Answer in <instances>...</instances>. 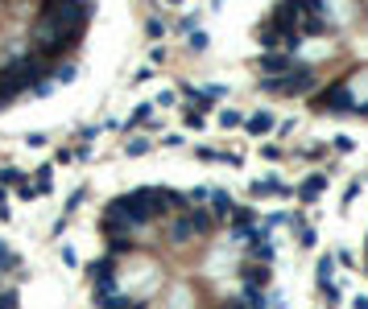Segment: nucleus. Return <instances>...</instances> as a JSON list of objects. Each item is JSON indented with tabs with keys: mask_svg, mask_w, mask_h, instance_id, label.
Here are the masks:
<instances>
[{
	"mask_svg": "<svg viewBox=\"0 0 368 309\" xmlns=\"http://www.w3.org/2000/svg\"><path fill=\"white\" fill-rule=\"evenodd\" d=\"M87 288L96 309H286L290 264L232 194L137 186L96 214Z\"/></svg>",
	"mask_w": 368,
	"mask_h": 309,
	"instance_id": "f257e3e1",
	"label": "nucleus"
},
{
	"mask_svg": "<svg viewBox=\"0 0 368 309\" xmlns=\"http://www.w3.org/2000/svg\"><path fill=\"white\" fill-rule=\"evenodd\" d=\"M29 293H33V272L25 256L0 243V309H29Z\"/></svg>",
	"mask_w": 368,
	"mask_h": 309,
	"instance_id": "f03ea898",
	"label": "nucleus"
}]
</instances>
